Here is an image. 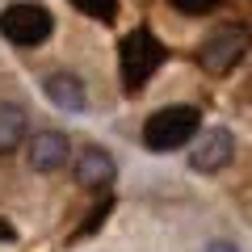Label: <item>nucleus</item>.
Returning a JSON list of instances; mask_svg holds the SVG:
<instances>
[{
	"mask_svg": "<svg viewBox=\"0 0 252 252\" xmlns=\"http://www.w3.org/2000/svg\"><path fill=\"white\" fill-rule=\"evenodd\" d=\"M198 126H202V114L193 105L156 109L143 126V143H147V152H172V147H185L198 135Z\"/></svg>",
	"mask_w": 252,
	"mask_h": 252,
	"instance_id": "f257e3e1",
	"label": "nucleus"
},
{
	"mask_svg": "<svg viewBox=\"0 0 252 252\" xmlns=\"http://www.w3.org/2000/svg\"><path fill=\"white\" fill-rule=\"evenodd\" d=\"M164 46L160 38L152 34V30H135V34H126L122 38V80L130 93H139L147 80H152L156 72H160V63H164Z\"/></svg>",
	"mask_w": 252,
	"mask_h": 252,
	"instance_id": "f03ea898",
	"label": "nucleus"
},
{
	"mask_svg": "<svg viewBox=\"0 0 252 252\" xmlns=\"http://www.w3.org/2000/svg\"><path fill=\"white\" fill-rule=\"evenodd\" d=\"M248 51H252V30L248 26H223V30H215V34L202 42L198 63L210 76H227Z\"/></svg>",
	"mask_w": 252,
	"mask_h": 252,
	"instance_id": "7ed1b4c3",
	"label": "nucleus"
},
{
	"mask_svg": "<svg viewBox=\"0 0 252 252\" xmlns=\"http://www.w3.org/2000/svg\"><path fill=\"white\" fill-rule=\"evenodd\" d=\"M0 34L17 46H38L51 38V13L42 4H34V0H17V4H9L0 13Z\"/></svg>",
	"mask_w": 252,
	"mask_h": 252,
	"instance_id": "20e7f679",
	"label": "nucleus"
},
{
	"mask_svg": "<svg viewBox=\"0 0 252 252\" xmlns=\"http://www.w3.org/2000/svg\"><path fill=\"white\" fill-rule=\"evenodd\" d=\"M231 156H235L231 130H206V135L193 143L189 164H193L198 172H219V168H227V164H231Z\"/></svg>",
	"mask_w": 252,
	"mask_h": 252,
	"instance_id": "39448f33",
	"label": "nucleus"
},
{
	"mask_svg": "<svg viewBox=\"0 0 252 252\" xmlns=\"http://www.w3.org/2000/svg\"><path fill=\"white\" fill-rule=\"evenodd\" d=\"M26 156H30V168H34V172H55V168L67 164L72 143H67V135H59V130H38Z\"/></svg>",
	"mask_w": 252,
	"mask_h": 252,
	"instance_id": "423d86ee",
	"label": "nucleus"
},
{
	"mask_svg": "<svg viewBox=\"0 0 252 252\" xmlns=\"http://www.w3.org/2000/svg\"><path fill=\"white\" fill-rule=\"evenodd\" d=\"M114 160H109V152H101V147H84L80 156H76V181H80L84 189H105L114 185Z\"/></svg>",
	"mask_w": 252,
	"mask_h": 252,
	"instance_id": "0eeeda50",
	"label": "nucleus"
},
{
	"mask_svg": "<svg viewBox=\"0 0 252 252\" xmlns=\"http://www.w3.org/2000/svg\"><path fill=\"white\" fill-rule=\"evenodd\" d=\"M42 89H46V97H51L59 109H72V114H76V109H84V84L76 80V76L55 72V76H46Z\"/></svg>",
	"mask_w": 252,
	"mask_h": 252,
	"instance_id": "6e6552de",
	"label": "nucleus"
},
{
	"mask_svg": "<svg viewBox=\"0 0 252 252\" xmlns=\"http://www.w3.org/2000/svg\"><path fill=\"white\" fill-rule=\"evenodd\" d=\"M21 143H26V109L0 105V156L17 152Z\"/></svg>",
	"mask_w": 252,
	"mask_h": 252,
	"instance_id": "1a4fd4ad",
	"label": "nucleus"
},
{
	"mask_svg": "<svg viewBox=\"0 0 252 252\" xmlns=\"http://www.w3.org/2000/svg\"><path fill=\"white\" fill-rule=\"evenodd\" d=\"M84 17H97V21H114L118 17V0H72Z\"/></svg>",
	"mask_w": 252,
	"mask_h": 252,
	"instance_id": "9d476101",
	"label": "nucleus"
},
{
	"mask_svg": "<svg viewBox=\"0 0 252 252\" xmlns=\"http://www.w3.org/2000/svg\"><path fill=\"white\" fill-rule=\"evenodd\" d=\"M223 0H172V9H181V13H193V17H202V13H210V9H219Z\"/></svg>",
	"mask_w": 252,
	"mask_h": 252,
	"instance_id": "9b49d317",
	"label": "nucleus"
},
{
	"mask_svg": "<svg viewBox=\"0 0 252 252\" xmlns=\"http://www.w3.org/2000/svg\"><path fill=\"white\" fill-rule=\"evenodd\" d=\"M109 206H114V202L105 198V202H101V206H97V210H93V215H89V223H84V227H80V231H76V235H89V231H97V227L105 223V215H109Z\"/></svg>",
	"mask_w": 252,
	"mask_h": 252,
	"instance_id": "f8f14e48",
	"label": "nucleus"
},
{
	"mask_svg": "<svg viewBox=\"0 0 252 252\" xmlns=\"http://www.w3.org/2000/svg\"><path fill=\"white\" fill-rule=\"evenodd\" d=\"M0 240H17V231H13V223H4V219H0Z\"/></svg>",
	"mask_w": 252,
	"mask_h": 252,
	"instance_id": "ddd939ff",
	"label": "nucleus"
},
{
	"mask_svg": "<svg viewBox=\"0 0 252 252\" xmlns=\"http://www.w3.org/2000/svg\"><path fill=\"white\" fill-rule=\"evenodd\" d=\"M206 252H235V248H231V244H210Z\"/></svg>",
	"mask_w": 252,
	"mask_h": 252,
	"instance_id": "4468645a",
	"label": "nucleus"
}]
</instances>
